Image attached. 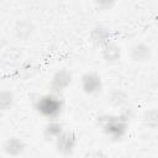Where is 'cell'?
Returning a JSON list of instances; mask_svg holds the SVG:
<instances>
[{
    "mask_svg": "<svg viewBox=\"0 0 158 158\" xmlns=\"http://www.w3.org/2000/svg\"><path fill=\"white\" fill-rule=\"evenodd\" d=\"M73 81V75L68 69H59L57 70L52 79H51V91L60 94L65 90Z\"/></svg>",
    "mask_w": 158,
    "mask_h": 158,
    "instance_id": "5",
    "label": "cell"
},
{
    "mask_svg": "<svg viewBox=\"0 0 158 158\" xmlns=\"http://www.w3.org/2000/svg\"><path fill=\"white\" fill-rule=\"evenodd\" d=\"M116 1L117 0H95V5L98 9L102 10V11H107L115 6Z\"/></svg>",
    "mask_w": 158,
    "mask_h": 158,
    "instance_id": "15",
    "label": "cell"
},
{
    "mask_svg": "<svg viewBox=\"0 0 158 158\" xmlns=\"http://www.w3.org/2000/svg\"><path fill=\"white\" fill-rule=\"evenodd\" d=\"M90 41L96 47H104L110 42V31L104 26H96L90 32Z\"/></svg>",
    "mask_w": 158,
    "mask_h": 158,
    "instance_id": "8",
    "label": "cell"
},
{
    "mask_svg": "<svg viewBox=\"0 0 158 158\" xmlns=\"http://www.w3.org/2000/svg\"><path fill=\"white\" fill-rule=\"evenodd\" d=\"M130 57L132 60L138 63L148 62L152 57V51L148 44L144 42H137L130 48Z\"/></svg>",
    "mask_w": 158,
    "mask_h": 158,
    "instance_id": "6",
    "label": "cell"
},
{
    "mask_svg": "<svg viewBox=\"0 0 158 158\" xmlns=\"http://www.w3.org/2000/svg\"><path fill=\"white\" fill-rule=\"evenodd\" d=\"M80 85L83 91L88 95H96L102 90L101 77L94 72L84 73L80 78Z\"/></svg>",
    "mask_w": 158,
    "mask_h": 158,
    "instance_id": "4",
    "label": "cell"
},
{
    "mask_svg": "<svg viewBox=\"0 0 158 158\" xmlns=\"http://www.w3.org/2000/svg\"><path fill=\"white\" fill-rule=\"evenodd\" d=\"M15 101L14 93L10 90H1L0 93V110L1 111H7Z\"/></svg>",
    "mask_w": 158,
    "mask_h": 158,
    "instance_id": "11",
    "label": "cell"
},
{
    "mask_svg": "<svg viewBox=\"0 0 158 158\" xmlns=\"http://www.w3.org/2000/svg\"><path fill=\"white\" fill-rule=\"evenodd\" d=\"M109 100H110L111 105L117 106V107H122L127 102V96L121 90H114V91H111Z\"/></svg>",
    "mask_w": 158,
    "mask_h": 158,
    "instance_id": "12",
    "label": "cell"
},
{
    "mask_svg": "<svg viewBox=\"0 0 158 158\" xmlns=\"http://www.w3.org/2000/svg\"><path fill=\"white\" fill-rule=\"evenodd\" d=\"M143 123L147 127H156L158 125V110H148L143 115Z\"/></svg>",
    "mask_w": 158,
    "mask_h": 158,
    "instance_id": "13",
    "label": "cell"
},
{
    "mask_svg": "<svg viewBox=\"0 0 158 158\" xmlns=\"http://www.w3.org/2000/svg\"><path fill=\"white\" fill-rule=\"evenodd\" d=\"M63 100L57 93H51L41 95L35 101V110L43 117L48 120H56L60 116L63 111Z\"/></svg>",
    "mask_w": 158,
    "mask_h": 158,
    "instance_id": "2",
    "label": "cell"
},
{
    "mask_svg": "<svg viewBox=\"0 0 158 158\" xmlns=\"http://www.w3.org/2000/svg\"><path fill=\"white\" fill-rule=\"evenodd\" d=\"M2 149L4 152L7 154V156H11V157H17V156H21L25 149H26V144L25 142L19 138V137H10L7 138L4 144H2Z\"/></svg>",
    "mask_w": 158,
    "mask_h": 158,
    "instance_id": "7",
    "label": "cell"
},
{
    "mask_svg": "<svg viewBox=\"0 0 158 158\" xmlns=\"http://www.w3.org/2000/svg\"><path fill=\"white\" fill-rule=\"evenodd\" d=\"M63 132H64V127L59 121H57V118L56 120H49V122L43 128V135H44L46 139H48V141L49 139L56 141Z\"/></svg>",
    "mask_w": 158,
    "mask_h": 158,
    "instance_id": "10",
    "label": "cell"
},
{
    "mask_svg": "<svg viewBox=\"0 0 158 158\" xmlns=\"http://www.w3.org/2000/svg\"><path fill=\"white\" fill-rule=\"evenodd\" d=\"M101 56H102L105 62L114 63V62H117L121 58V49L116 43L110 41L107 44L101 47Z\"/></svg>",
    "mask_w": 158,
    "mask_h": 158,
    "instance_id": "9",
    "label": "cell"
},
{
    "mask_svg": "<svg viewBox=\"0 0 158 158\" xmlns=\"http://www.w3.org/2000/svg\"><path fill=\"white\" fill-rule=\"evenodd\" d=\"M133 116V110L127 107L120 115H101L98 117V123L102 132L112 141H121L128 131V121Z\"/></svg>",
    "mask_w": 158,
    "mask_h": 158,
    "instance_id": "1",
    "label": "cell"
},
{
    "mask_svg": "<svg viewBox=\"0 0 158 158\" xmlns=\"http://www.w3.org/2000/svg\"><path fill=\"white\" fill-rule=\"evenodd\" d=\"M32 32V26L31 23L26 22V21H21V22H17L16 25V35L20 37V38H26L31 35Z\"/></svg>",
    "mask_w": 158,
    "mask_h": 158,
    "instance_id": "14",
    "label": "cell"
},
{
    "mask_svg": "<svg viewBox=\"0 0 158 158\" xmlns=\"http://www.w3.org/2000/svg\"><path fill=\"white\" fill-rule=\"evenodd\" d=\"M78 143L77 135L72 131H64L56 139V149L62 156H70Z\"/></svg>",
    "mask_w": 158,
    "mask_h": 158,
    "instance_id": "3",
    "label": "cell"
}]
</instances>
